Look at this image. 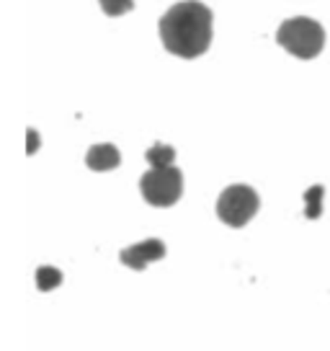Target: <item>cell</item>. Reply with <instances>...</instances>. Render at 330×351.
I'll return each mask as SVG.
<instances>
[{
	"label": "cell",
	"mask_w": 330,
	"mask_h": 351,
	"mask_svg": "<svg viewBox=\"0 0 330 351\" xmlns=\"http://www.w3.org/2000/svg\"><path fill=\"white\" fill-rule=\"evenodd\" d=\"M212 11L199 0H181L170 5L160 19V39L163 47L176 57L204 55L212 44Z\"/></svg>",
	"instance_id": "6da1fadb"
},
{
	"label": "cell",
	"mask_w": 330,
	"mask_h": 351,
	"mask_svg": "<svg viewBox=\"0 0 330 351\" xmlns=\"http://www.w3.org/2000/svg\"><path fill=\"white\" fill-rule=\"evenodd\" d=\"M276 42L281 44L289 55L299 57V60H312L325 47V32L315 19L297 16V19H286L279 26Z\"/></svg>",
	"instance_id": "7a4b0ae2"
},
{
	"label": "cell",
	"mask_w": 330,
	"mask_h": 351,
	"mask_svg": "<svg viewBox=\"0 0 330 351\" xmlns=\"http://www.w3.org/2000/svg\"><path fill=\"white\" fill-rule=\"evenodd\" d=\"M140 191H142L144 202L153 207H173L183 191V176L176 165L150 168L140 178Z\"/></svg>",
	"instance_id": "3957f363"
},
{
	"label": "cell",
	"mask_w": 330,
	"mask_h": 351,
	"mask_svg": "<svg viewBox=\"0 0 330 351\" xmlns=\"http://www.w3.org/2000/svg\"><path fill=\"white\" fill-rule=\"evenodd\" d=\"M258 204L261 199L248 184H235V186H227L217 199V215L225 225L230 228H242L248 225L251 219L255 217L258 212Z\"/></svg>",
	"instance_id": "277c9868"
},
{
	"label": "cell",
	"mask_w": 330,
	"mask_h": 351,
	"mask_svg": "<svg viewBox=\"0 0 330 351\" xmlns=\"http://www.w3.org/2000/svg\"><path fill=\"white\" fill-rule=\"evenodd\" d=\"M160 258H165V243L157 241V238H147L142 243H134V245H129V248H124L119 253V261L124 266L134 269V271H142L147 263L160 261Z\"/></svg>",
	"instance_id": "5b68a950"
},
{
	"label": "cell",
	"mask_w": 330,
	"mask_h": 351,
	"mask_svg": "<svg viewBox=\"0 0 330 351\" xmlns=\"http://www.w3.org/2000/svg\"><path fill=\"white\" fill-rule=\"evenodd\" d=\"M119 160H121L119 150H116L111 143L93 145V147L88 150V155H86V163H88V168H90V171H99V173L116 168V165H119Z\"/></svg>",
	"instance_id": "8992f818"
},
{
	"label": "cell",
	"mask_w": 330,
	"mask_h": 351,
	"mask_svg": "<svg viewBox=\"0 0 330 351\" xmlns=\"http://www.w3.org/2000/svg\"><path fill=\"white\" fill-rule=\"evenodd\" d=\"M144 160L150 163V168H165V165H173L176 160V150L170 145L155 143L147 153H144Z\"/></svg>",
	"instance_id": "52a82bcc"
},
{
	"label": "cell",
	"mask_w": 330,
	"mask_h": 351,
	"mask_svg": "<svg viewBox=\"0 0 330 351\" xmlns=\"http://www.w3.org/2000/svg\"><path fill=\"white\" fill-rule=\"evenodd\" d=\"M60 285H62V271H57L55 266H39L36 269V287L42 292H52Z\"/></svg>",
	"instance_id": "ba28073f"
},
{
	"label": "cell",
	"mask_w": 330,
	"mask_h": 351,
	"mask_svg": "<svg viewBox=\"0 0 330 351\" xmlns=\"http://www.w3.org/2000/svg\"><path fill=\"white\" fill-rule=\"evenodd\" d=\"M101 3V11L111 16V19H116V16H124V13H129L134 8V0H99Z\"/></svg>",
	"instance_id": "9c48e42d"
},
{
	"label": "cell",
	"mask_w": 330,
	"mask_h": 351,
	"mask_svg": "<svg viewBox=\"0 0 330 351\" xmlns=\"http://www.w3.org/2000/svg\"><path fill=\"white\" fill-rule=\"evenodd\" d=\"M305 202H307V209H305V215H307L309 219L320 217V212H322V207H320V202H322V186H312L305 191Z\"/></svg>",
	"instance_id": "30bf717a"
},
{
	"label": "cell",
	"mask_w": 330,
	"mask_h": 351,
	"mask_svg": "<svg viewBox=\"0 0 330 351\" xmlns=\"http://www.w3.org/2000/svg\"><path fill=\"white\" fill-rule=\"evenodd\" d=\"M36 147H39V134H36V130H29V145H26V153L34 155L36 153Z\"/></svg>",
	"instance_id": "8fae6325"
}]
</instances>
